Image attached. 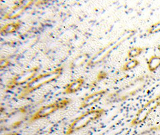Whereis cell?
I'll return each instance as SVG.
<instances>
[{
  "mask_svg": "<svg viewBox=\"0 0 160 135\" xmlns=\"http://www.w3.org/2000/svg\"><path fill=\"white\" fill-rule=\"evenodd\" d=\"M8 135H19L18 133H11V134H8Z\"/></svg>",
  "mask_w": 160,
  "mask_h": 135,
  "instance_id": "14",
  "label": "cell"
},
{
  "mask_svg": "<svg viewBox=\"0 0 160 135\" xmlns=\"http://www.w3.org/2000/svg\"><path fill=\"white\" fill-rule=\"evenodd\" d=\"M147 32L149 34H153L160 32V21L152 24L148 29Z\"/></svg>",
  "mask_w": 160,
  "mask_h": 135,
  "instance_id": "12",
  "label": "cell"
},
{
  "mask_svg": "<svg viewBox=\"0 0 160 135\" xmlns=\"http://www.w3.org/2000/svg\"><path fill=\"white\" fill-rule=\"evenodd\" d=\"M160 106V95L148 101L145 105L140 109L135 117L131 121V126H137L143 123L149 115Z\"/></svg>",
  "mask_w": 160,
  "mask_h": 135,
  "instance_id": "3",
  "label": "cell"
},
{
  "mask_svg": "<svg viewBox=\"0 0 160 135\" xmlns=\"http://www.w3.org/2000/svg\"><path fill=\"white\" fill-rule=\"evenodd\" d=\"M158 50L160 52V44L158 45Z\"/></svg>",
  "mask_w": 160,
  "mask_h": 135,
  "instance_id": "15",
  "label": "cell"
},
{
  "mask_svg": "<svg viewBox=\"0 0 160 135\" xmlns=\"http://www.w3.org/2000/svg\"><path fill=\"white\" fill-rule=\"evenodd\" d=\"M70 103V100L64 99L55 101L50 105L42 107L34 114L31 119V121H36L37 120L44 118L56 111L62 109Z\"/></svg>",
  "mask_w": 160,
  "mask_h": 135,
  "instance_id": "4",
  "label": "cell"
},
{
  "mask_svg": "<svg viewBox=\"0 0 160 135\" xmlns=\"http://www.w3.org/2000/svg\"><path fill=\"white\" fill-rule=\"evenodd\" d=\"M148 68L151 72L157 70L160 66V56L152 55L150 57L148 63Z\"/></svg>",
  "mask_w": 160,
  "mask_h": 135,
  "instance_id": "8",
  "label": "cell"
},
{
  "mask_svg": "<svg viewBox=\"0 0 160 135\" xmlns=\"http://www.w3.org/2000/svg\"><path fill=\"white\" fill-rule=\"evenodd\" d=\"M140 64L139 61L136 59H132L130 61H127L125 64H124L122 68V71H127L131 70L132 69L136 68L137 66H138Z\"/></svg>",
  "mask_w": 160,
  "mask_h": 135,
  "instance_id": "10",
  "label": "cell"
},
{
  "mask_svg": "<svg viewBox=\"0 0 160 135\" xmlns=\"http://www.w3.org/2000/svg\"><path fill=\"white\" fill-rule=\"evenodd\" d=\"M106 93V90H102L89 95L82 101L81 106L82 107H86L94 104L101 99Z\"/></svg>",
  "mask_w": 160,
  "mask_h": 135,
  "instance_id": "6",
  "label": "cell"
},
{
  "mask_svg": "<svg viewBox=\"0 0 160 135\" xmlns=\"http://www.w3.org/2000/svg\"><path fill=\"white\" fill-rule=\"evenodd\" d=\"M36 69H31L28 71L23 72L21 74L16 76L11 80L8 87L12 88L15 86H20L25 83H28L33 79L34 75L36 74Z\"/></svg>",
  "mask_w": 160,
  "mask_h": 135,
  "instance_id": "5",
  "label": "cell"
},
{
  "mask_svg": "<svg viewBox=\"0 0 160 135\" xmlns=\"http://www.w3.org/2000/svg\"><path fill=\"white\" fill-rule=\"evenodd\" d=\"M84 84V79L82 78H79L74 80L70 84L67 86L66 88V92L67 94H72L75 93L79 91L80 88Z\"/></svg>",
  "mask_w": 160,
  "mask_h": 135,
  "instance_id": "7",
  "label": "cell"
},
{
  "mask_svg": "<svg viewBox=\"0 0 160 135\" xmlns=\"http://www.w3.org/2000/svg\"><path fill=\"white\" fill-rule=\"evenodd\" d=\"M144 51V48L140 47H134L128 50L127 55L128 58H132L140 55Z\"/></svg>",
  "mask_w": 160,
  "mask_h": 135,
  "instance_id": "11",
  "label": "cell"
},
{
  "mask_svg": "<svg viewBox=\"0 0 160 135\" xmlns=\"http://www.w3.org/2000/svg\"><path fill=\"white\" fill-rule=\"evenodd\" d=\"M62 68H59L55 70L54 71L44 73L39 75L36 78L32 79L25 86V88L22 94V96H24L25 95H27L30 92L36 90L37 89L41 87L42 86L54 80L60 76L62 73Z\"/></svg>",
  "mask_w": 160,
  "mask_h": 135,
  "instance_id": "2",
  "label": "cell"
},
{
  "mask_svg": "<svg viewBox=\"0 0 160 135\" xmlns=\"http://www.w3.org/2000/svg\"><path fill=\"white\" fill-rule=\"evenodd\" d=\"M104 113V110L102 109L88 111L73 121L68 128L66 135H71L74 132L85 127L91 122L100 118Z\"/></svg>",
  "mask_w": 160,
  "mask_h": 135,
  "instance_id": "1",
  "label": "cell"
},
{
  "mask_svg": "<svg viewBox=\"0 0 160 135\" xmlns=\"http://www.w3.org/2000/svg\"><path fill=\"white\" fill-rule=\"evenodd\" d=\"M20 26L19 22L11 23L5 25L2 29H1V33H4L6 34L12 33L16 31Z\"/></svg>",
  "mask_w": 160,
  "mask_h": 135,
  "instance_id": "9",
  "label": "cell"
},
{
  "mask_svg": "<svg viewBox=\"0 0 160 135\" xmlns=\"http://www.w3.org/2000/svg\"><path fill=\"white\" fill-rule=\"evenodd\" d=\"M152 129H153V130H160V125L159 126H158L157 127H156V128H152Z\"/></svg>",
  "mask_w": 160,
  "mask_h": 135,
  "instance_id": "13",
  "label": "cell"
}]
</instances>
